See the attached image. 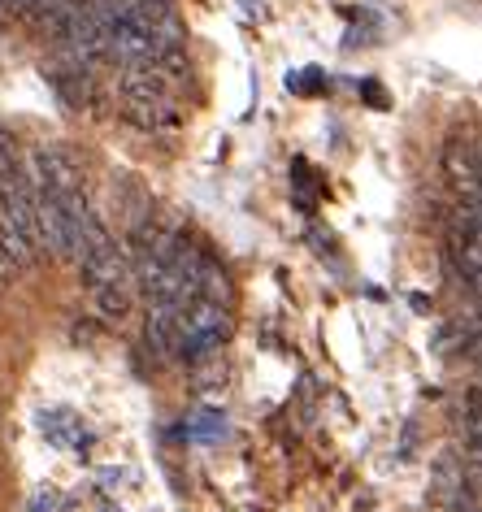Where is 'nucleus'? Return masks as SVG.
<instances>
[{
  "instance_id": "obj_1",
  "label": "nucleus",
  "mask_w": 482,
  "mask_h": 512,
  "mask_svg": "<svg viewBox=\"0 0 482 512\" xmlns=\"http://www.w3.org/2000/svg\"><path fill=\"white\" fill-rule=\"evenodd\" d=\"M226 339H231V309H226V304L192 296L179 309V343H174V356L196 365L218 352Z\"/></svg>"
},
{
  "instance_id": "obj_2",
  "label": "nucleus",
  "mask_w": 482,
  "mask_h": 512,
  "mask_svg": "<svg viewBox=\"0 0 482 512\" xmlns=\"http://www.w3.org/2000/svg\"><path fill=\"white\" fill-rule=\"evenodd\" d=\"M79 274H83L87 291H96L105 283H126V252L113 239L92 243V248L79 252Z\"/></svg>"
},
{
  "instance_id": "obj_3",
  "label": "nucleus",
  "mask_w": 482,
  "mask_h": 512,
  "mask_svg": "<svg viewBox=\"0 0 482 512\" xmlns=\"http://www.w3.org/2000/svg\"><path fill=\"white\" fill-rule=\"evenodd\" d=\"M192 291L213 300V304H226V309H231V300H235L231 278H226V270L213 261L209 252H196V261H192Z\"/></svg>"
},
{
  "instance_id": "obj_4",
  "label": "nucleus",
  "mask_w": 482,
  "mask_h": 512,
  "mask_svg": "<svg viewBox=\"0 0 482 512\" xmlns=\"http://www.w3.org/2000/svg\"><path fill=\"white\" fill-rule=\"evenodd\" d=\"M144 339L157 356H174V343H179V309H174V304H148Z\"/></svg>"
},
{
  "instance_id": "obj_5",
  "label": "nucleus",
  "mask_w": 482,
  "mask_h": 512,
  "mask_svg": "<svg viewBox=\"0 0 482 512\" xmlns=\"http://www.w3.org/2000/svg\"><path fill=\"white\" fill-rule=\"evenodd\" d=\"M96 300V313L105 317V322H122L126 313H131V291H126V283H105L92 291Z\"/></svg>"
},
{
  "instance_id": "obj_6",
  "label": "nucleus",
  "mask_w": 482,
  "mask_h": 512,
  "mask_svg": "<svg viewBox=\"0 0 482 512\" xmlns=\"http://www.w3.org/2000/svg\"><path fill=\"white\" fill-rule=\"evenodd\" d=\"M35 252H40V248H35L27 235H18L14 226L0 222V256H5V261L14 265V270H27V265L35 261Z\"/></svg>"
},
{
  "instance_id": "obj_7",
  "label": "nucleus",
  "mask_w": 482,
  "mask_h": 512,
  "mask_svg": "<svg viewBox=\"0 0 482 512\" xmlns=\"http://www.w3.org/2000/svg\"><path fill=\"white\" fill-rule=\"evenodd\" d=\"M196 434H200V439H218V434H222V413H200V421H196Z\"/></svg>"
},
{
  "instance_id": "obj_8",
  "label": "nucleus",
  "mask_w": 482,
  "mask_h": 512,
  "mask_svg": "<svg viewBox=\"0 0 482 512\" xmlns=\"http://www.w3.org/2000/svg\"><path fill=\"white\" fill-rule=\"evenodd\" d=\"M361 96L370 100V105H387V96H383V87L378 83H361Z\"/></svg>"
},
{
  "instance_id": "obj_9",
  "label": "nucleus",
  "mask_w": 482,
  "mask_h": 512,
  "mask_svg": "<svg viewBox=\"0 0 482 512\" xmlns=\"http://www.w3.org/2000/svg\"><path fill=\"white\" fill-rule=\"evenodd\" d=\"M0 18H5V0H0Z\"/></svg>"
}]
</instances>
